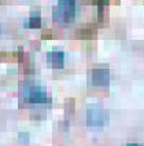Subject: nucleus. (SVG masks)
<instances>
[{
    "label": "nucleus",
    "mask_w": 144,
    "mask_h": 146,
    "mask_svg": "<svg viewBox=\"0 0 144 146\" xmlns=\"http://www.w3.org/2000/svg\"><path fill=\"white\" fill-rule=\"evenodd\" d=\"M76 15V3L74 1H66V3H59L54 11L52 17L54 21L58 24H70Z\"/></svg>",
    "instance_id": "obj_1"
},
{
    "label": "nucleus",
    "mask_w": 144,
    "mask_h": 146,
    "mask_svg": "<svg viewBox=\"0 0 144 146\" xmlns=\"http://www.w3.org/2000/svg\"><path fill=\"white\" fill-rule=\"evenodd\" d=\"M110 120L108 110L102 108H91L87 112V124L89 127H103Z\"/></svg>",
    "instance_id": "obj_2"
},
{
    "label": "nucleus",
    "mask_w": 144,
    "mask_h": 146,
    "mask_svg": "<svg viewBox=\"0 0 144 146\" xmlns=\"http://www.w3.org/2000/svg\"><path fill=\"white\" fill-rule=\"evenodd\" d=\"M24 98L26 102L30 104H49L51 99L47 97L45 90L37 86H29L24 91Z\"/></svg>",
    "instance_id": "obj_3"
},
{
    "label": "nucleus",
    "mask_w": 144,
    "mask_h": 146,
    "mask_svg": "<svg viewBox=\"0 0 144 146\" xmlns=\"http://www.w3.org/2000/svg\"><path fill=\"white\" fill-rule=\"evenodd\" d=\"M92 83L97 87H106L110 84V69L107 66H96L92 70Z\"/></svg>",
    "instance_id": "obj_4"
},
{
    "label": "nucleus",
    "mask_w": 144,
    "mask_h": 146,
    "mask_svg": "<svg viewBox=\"0 0 144 146\" xmlns=\"http://www.w3.org/2000/svg\"><path fill=\"white\" fill-rule=\"evenodd\" d=\"M47 59H48V64L52 68H55V69L63 68V64H64L63 52H60V51H51V52L47 54Z\"/></svg>",
    "instance_id": "obj_5"
},
{
    "label": "nucleus",
    "mask_w": 144,
    "mask_h": 146,
    "mask_svg": "<svg viewBox=\"0 0 144 146\" xmlns=\"http://www.w3.org/2000/svg\"><path fill=\"white\" fill-rule=\"evenodd\" d=\"M41 26V17L39 13H33L29 19L25 21V28H32V29H37Z\"/></svg>",
    "instance_id": "obj_6"
},
{
    "label": "nucleus",
    "mask_w": 144,
    "mask_h": 146,
    "mask_svg": "<svg viewBox=\"0 0 144 146\" xmlns=\"http://www.w3.org/2000/svg\"><path fill=\"white\" fill-rule=\"evenodd\" d=\"M77 36H78L80 39H91V37H93V36H95V31H93L92 28L80 29V31L77 32Z\"/></svg>",
    "instance_id": "obj_7"
},
{
    "label": "nucleus",
    "mask_w": 144,
    "mask_h": 146,
    "mask_svg": "<svg viewBox=\"0 0 144 146\" xmlns=\"http://www.w3.org/2000/svg\"><path fill=\"white\" fill-rule=\"evenodd\" d=\"M66 113L74 114V101H72V99H69L66 102Z\"/></svg>",
    "instance_id": "obj_8"
},
{
    "label": "nucleus",
    "mask_w": 144,
    "mask_h": 146,
    "mask_svg": "<svg viewBox=\"0 0 144 146\" xmlns=\"http://www.w3.org/2000/svg\"><path fill=\"white\" fill-rule=\"evenodd\" d=\"M19 142H22V143H26V142H29V134H19Z\"/></svg>",
    "instance_id": "obj_9"
},
{
    "label": "nucleus",
    "mask_w": 144,
    "mask_h": 146,
    "mask_svg": "<svg viewBox=\"0 0 144 146\" xmlns=\"http://www.w3.org/2000/svg\"><path fill=\"white\" fill-rule=\"evenodd\" d=\"M126 146H143V145H140V143H128Z\"/></svg>",
    "instance_id": "obj_10"
},
{
    "label": "nucleus",
    "mask_w": 144,
    "mask_h": 146,
    "mask_svg": "<svg viewBox=\"0 0 144 146\" xmlns=\"http://www.w3.org/2000/svg\"><path fill=\"white\" fill-rule=\"evenodd\" d=\"M66 1H74V0H59V3H66Z\"/></svg>",
    "instance_id": "obj_11"
},
{
    "label": "nucleus",
    "mask_w": 144,
    "mask_h": 146,
    "mask_svg": "<svg viewBox=\"0 0 144 146\" xmlns=\"http://www.w3.org/2000/svg\"><path fill=\"white\" fill-rule=\"evenodd\" d=\"M0 32H1V26H0Z\"/></svg>",
    "instance_id": "obj_12"
}]
</instances>
